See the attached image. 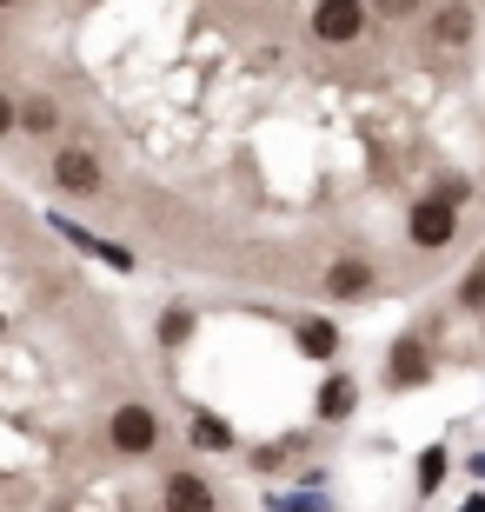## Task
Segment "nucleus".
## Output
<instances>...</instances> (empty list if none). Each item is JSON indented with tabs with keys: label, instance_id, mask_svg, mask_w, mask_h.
Returning a JSON list of instances; mask_svg holds the SVG:
<instances>
[{
	"label": "nucleus",
	"instance_id": "obj_3",
	"mask_svg": "<svg viewBox=\"0 0 485 512\" xmlns=\"http://www.w3.org/2000/svg\"><path fill=\"white\" fill-rule=\"evenodd\" d=\"M373 34V14L366 0H306V40L319 54H353Z\"/></svg>",
	"mask_w": 485,
	"mask_h": 512
},
{
	"label": "nucleus",
	"instance_id": "obj_5",
	"mask_svg": "<svg viewBox=\"0 0 485 512\" xmlns=\"http://www.w3.org/2000/svg\"><path fill=\"white\" fill-rule=\"evenodd\" d=\"M153 499H160V512H226V486L206 466H187V459L160 473Z\"/></svg>",
	"mask_w": 485,
	"mask_h": 512
},
{
	"label": "nucleus",
	"instance_id": "obj_11",
	"mask_svg": "<svg viewBox=\"0 0 485 512\" xmlns=\"http://www.w3.org/2000/svg\"><path fill=\"white\" fill-rule=\"evenodd\" d=\"M293 346L306 353V360H319V366H339V346H346V333H339V320H299L293 326Z\"/></svg>",
	"mask_w": 485,
	"mask_h": 512
},
{
	"label": "nucleus",
	"instance_id": "obj_10",
	"mask_svg": "<svg viewBox=\"0 0 485 512\" xmlns=\"http://www.w3.org/2000/svg\"><path fill=\"white\" fill-rule=\"evenodd\" d=\"M359 380L353 373H346V366H333V373H326V380H319V393H313V419L319 426H346V419L359 413Z\"/></svg>",
	"mask_w": 485,
	"mask_h": 512
},
{
	"label": "nucleus",
	"instance_id": "obj_2",
	"mask_svg": "<svg viewBox=\"0 0 485 512\" xmlns=\"http://www.w3.org/2000/svg\"><path fill=\"white\" fill-rule=\"evenodd\" d=\"M47 187L60 200H100L107 193V153L94 140H80V133L54 140V153H47Z\"/></svg>",
	"mask_w": 485,
	"mask_h": 512
},
{
	"label": "nucleus",
	"instance_id": "obj_18",
	"mask_svg": "<svg viewBox=\"0 0 485 512\" xmlns=\"http://www.w3.org/2000/svg\"><path fill=\"white\" fill-rule=\"evenodd\" d=\"M7 133H14V94L0 87V140H7Z\"/></svg>",
	"mask_w": 485,
	"mask_h": 512
},
{
	"label": "nucleus",
	"instance_id": "obj_9",
	"mask_svg": "<svg viewBox=\"0 0 485 512\" xmlns=\"http://www.w3.org/2000/svg\"><path fill=\"white\" fill-rule=\"evenodd\" d=\"M14 133H20V140L54 147V140H67V107H60L54 94H20L14 100Z\"/></svg>",
	"mask_w": 485,
	"mask_h": 512
},
{
	"label": "nucleus",
	"instance_id": "obj_8",
	"mask_svg": "<svg viewBox=\"0 0 485 512\" xmlns=\"http://www.w3.org/2000/svg\"><path fill=\"white\" fill-rule=\"evenodd\" d=\"M432 380V346L426 333H399L386 353V393H419Z\"/></svg>",
	"mask_w": 485,
	"mask_h": 512
},
{
	"label": "nucleus",
	"instance_id": "obj_6",
	"mask_svg": "<svg viewBox=\"0 0 485 512\" xmlns=\"http://www.w3.org/2000/svg\"><path fill=\"white\" fill-rule=\"evenodd\" d=\"M379 286H386V273H379V260L373 253H333V260L319 266V293L333 306H359V300H373Z\"/></svg>",
	"mask_w": 485,
	"mask_h": 512
},
{
	"label": "nucleus",
	"instance_id": "obj_1",
	"mask_svg": "<svg viewBox=\"0 0 485 512\" xmlns=\"http://www.w3.org/2000/svg\"><path fill=\"white\" fill-rule=\"evenodd\" d=\"M100 446H107V459H120V466H147V459L167 453V419H160V406H147V399H113L107 419H100Z\"/></svg>",
	"mask_w": 485,
	"mask_h": 512
},
{
	"label": "nucleus",
	"instance_id": "obj_16",
	"mask_svg": "<svg viewBox=\"0 0 485 512\" xmlns=\"http://www.w3.org/2000/svg\"><path fill=\"white\" fill-rule=\"evenodd\" d=\"M426 200H439V207H452V213H459V207L472 200V180H466V173H439V180L426 187Z\"/></svg>",
	"mask_w": 485,
	"mask_h": 512
},
{
	"label": "nucleus",
	"instance_id": "obj_20",
	"mask_svg": "<svg viewBox=\"0 0 485 512\" xmlns=\"http://www.w3.org/2000/svg\"><path fill=\"white\" fill-rule=\"evenodd\" d=\"M472 473H479V479H485V453H479V459H472Z\"/></svg>",
	"mask_w": 485,
	"mask_h": 512
},
{
	"label": "nucleus",
	"instance_id": "obj_12",
	"mask_svg": "<svg viewBox=\"0 0 485 512\" xmlns=\"http://www.w3.org/2000/svg\"><path fill=\"white\" fill-rule=\"evenodd\" d=\"M193 333H200V313H193L187 300H180V306H160V320H153V340L167 346V353L193 346Z\"/></svg>",
	"mask_w": 485,
	"mask_h": 512
},
{
	"label": "nucleus",
	"instance_id": "obj_21",
	"mask_svg": "<svg viewBox=\"0 0 485 512\" xmlns=\"http://www.w3.org/2000/svg\"><path fill=\"white\" fill-rule=\"evenodd\" d=\"M0 333H7V320H0Z\"/></svg>",
	"mask_w": 485,
	"mask_h": 512
},
{
	"label": "nucleus",
	"instance_id": "obj_13",
	"mask_svg": "<svg viewBox=\"0 0 485 512\" xmlns=\"http://www.w3.org/2000/svg\"><path fill=\"white\" fill-rule=\"evenodd\" d=\"M187 446H193V453H233L240 439H233V426H226L220 413H193V426H187Z\"/></svg>",
	"mask_w": 485,
	"mask_h": 512
},
{
	"label": "nucleus",
	"instance_id": "obj_17",
	"mask_svg": "<svg viewBox=\"0 0 485 512\" xmlns=\"http://www.w3.org/2000/svg\"><path fill=\"white\" fill-rule=\"evenodd\" d=\"M452 306H459V313H485V260H472V266H466V280H459Z\"/></svg>",
	"mask_w": 485,
	"mask_h": 512
},
{
	"label": "nucleus",
	"instance_id": "obj_4",
	"mask_svg": "<svg viewBox=\"0 0 485 512\" xmlns=\"http://www.w3.org/2000/svg\"><path fill=\"white\" fill-rule=\"evenodd\" d=\"M419 27H426V54L432 60H459L472 40H479V7H472V0H426Z\"/></svg>",
	"mask_w": 485,
	"mask_h": 512
},
{
	"label": "nucleus",
	"instance_id": "obj_14",
	"mask_svg": "<svg viewBox=\"0 0 485 512\" xmlns=\"http://www.w3.org/2000/svg\"><path fill=\"white\" fill-rule=\"evenodd\" d=\"M446 473H452V453H446V446H426V453H419V499L439 493V486H446Z\"/></svg>",
	"mask_w": 485,
	"mask_h": 512
},
{
	"label": "nucleus",
	"instance_id": "obj_19",
	"mask_svg": "<svg viewBox=\"0 0 485 512\" xmlns=\"http://www.w3.org/2000/svg\"><path fill=\"white\" fill-rule=\"evenodd\" d=\"M20 7H27V0H0V14H20Z\"/></svg>",
	"mask_w": 485,
	"mask_h": 512
},
{
	"label": "nucleus",
	"instance_id": "obj_15",
	"mask_svg": "<svg viewBox=\"0 0 485 512\" xmlns=\"http://www.w3.org/2000/svg\"><path fill=\"white\" fill-rule=\"evenodd\" d=\"M366 14H373V27H406L426 14V0H366Z\"/></svg>",
	"mask_w": 485,
	"mask_h": 512
},
{
	"label": "nucleus",
	"instance_id": "obj_22",
	"mask_svg": "<svg viewBox=\"0 0 485 512\" xmlns=\"http://www.w3.org/2000/svg\"><path fill=\"white\" fill-rule=\"evenodd\" d=\"M479 260H485V253H479Z\"/></svg>",
	"mask_w": 485,
	"mask_h": 512
},
{
	"label": "nucleus",
	"instance_id": "obj_7",
	"mask_svg": "<svg viewBox=\"0 0 485 512\" xmlns=\"http://www.w3.org/2000/svg\"><path fill=\"white\" fill-rule=\"evenodd\" d=\"M399 233H406V247L419 253V260H432V253H452V247H459V213L419 193V200L406 207V220H399Z\"/></svg>",
	"mask_w": 485,
	"mask_h": 512
}]
</instances>
